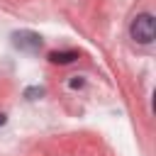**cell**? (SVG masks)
Wrapping results in <instances>:
<instances>
[{"instance_id": "6da1fadb", "label": "cell", "mask_w": 156, "mask_h": 156, "mask_svg": "<svg viewBox=\"0 0 156 156\" xmlns=\"http://www.w3.org/2000/svg\"><path fill=\"white\" fill-rule=\"evenodd\" d=\"M129 34H132V39H134V41H139V44H151V41H154V37H156L154 17H151L149 12L136 15V17L132 20V24H129Z\"/></svg>"}, {"instance_id": "7a4b0ae2", "label": "cell", "mask_w": 156, "mask_h": 156, "mask_svg": "<svg viewBox=\"0 0 156 156\" xmlns=\"http://www.w3.org/2000/svg\"><path fill=\"white\" fill-rule=\"evenodd\" d=\"M12 39H15V46L24 49V51H39V46H41V37L34 32H17V34H12Z\"/></svg>"}, {"instance_id": "3957f363", "label": "cell", "mask_w": 156, "mask_h": 156, "mask_svg": "<svg viewBox=\"0 0 156 156\" xmlns=\"http://www.w3.org/2000/svg\"><path fill=\"white\" fill-rule=\"evenodd\" d=\"M49 58H51L54 63H71V61L78 58V51H51Z\"/></svg>"}, {"instance_id": "277c9868", "label": "cell", "mask_w": 156, "mask_h": 156, "mask_svg": "<svg viewBox=\"0 0 156 156\" xmlns=\"http://www.w3.org/2000/svg\"><path fill=\"white\" fill-rule=\"evenodd\" d=\"M0 124H5V115H0Z\"/></svg>"}]
</instances>
